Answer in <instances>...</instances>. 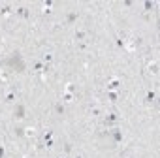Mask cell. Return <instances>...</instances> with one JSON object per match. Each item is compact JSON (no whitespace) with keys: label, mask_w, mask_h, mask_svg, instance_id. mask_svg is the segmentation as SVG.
<instances>
[{"label":"cell","mask_w":160,"mask_h":158,"mask_svg":"<svg viewBox=\"0 0 160 158\" xmlns=\"http://www.w3.org/2000/svg\"><path fill=\"white\" fill-rule=\"evenodd\" d=\"M6 64H8L12 70H15V72H25V62H23V57H21L19 53L9 55V58L6 60Z\"/></svg>","instance_id":"cell-1"},{"label":"cell","mask_w":160,"mask_h":158,"mask_svg":"<svg viewBox=\"0 0 160 158\" xmlns=\"http://www.w3.org/2000/svg\"><path fill=\"white\" fill-rule=\"evenodd\" d=\"M111 137H113V141H115V143H119V141H122V132L119 130V128L111 130Z\"/></svg>","instance_id":"cell-2"},{"label":"cell","mask_w":160,"mask_h":158,"mask_svg":"<svg viewBox=\"0 0 160 158\" xmlns=\"http://www.w3.org/2000/svg\"><path fill=\"white\" fill-rule=\"evenodd\" d=\"M15 117H17V119H23V117H25V105L23 104L15 105Z\"/></svg>","instance_id":"cell-3"},{"label":"cell","mask_w":160,"mask_h":158,"mask_svg":"<svg viewBox=\"0 0 160 158\" xmlns=\"http://www.w3.org/2000/svg\"><path fill=\"white\" fill-rule=\"evenodd\" d=\"M117 120H119V117H117L115 113H113V115H109V117L106 119V124H115Z\"/></svg>","instance_id":"cell-4"},{"label":"cell","mask_w":160,"mask_h":158,"mask_svg":"<svg viewBox=\"0 0 160 158\" xmlns=\"http://www.w3.org/2000/svg\"><path fill=\"white\" fill-rule=\"evenodd\" d=\"M75 19H77V13H70L68 15V23H74Z\"/></svg>","instance_id":"cell-5"},{"label":"cell","mask_w":160,"mask_h":158,"mask_svg":"<svg viewBox=\"0 0 160 158\" xmlns=\"http://www.w3.org/2000/svg\"><path fill=\"white\" fill-rule=\"evenodd\" d=\"M55 109H56V113H64V107H62L60 104H56V105H55Z\"/></svg>","instance_id":"cell-6"},{"label":"cell","mask_w":160,"mask_h":158,"mask_svg":"<svg viewBox=\"0 0 160 158\" xmlns=\"http://www.w3.org/2000/svg\"><path fill=\"white\" fill-rule=\"evenodd\" d=\"M19 13H21V15H25V17H27V15H28V12H27V8H19Z\"/></svg>","instance_id":"cell-7"},{"label":"cell","mask_w":160,"mask_h":158,"mask_svg":"<svg viewBox=\"0 0 160 158\" xmlns=\"http://www.w3.org/2000/svg\"><path fill=\"white\" fill-rule=\"evenodd\" d=\"M143 6H145V9H147V12H149V9H151V8H153V2H149V0H147V2H145V4H143Z\"/></svg>","instance_id":"cell-8"},{"label":"cell","mask_w":160,"mask_h":158,"mask_svg":"<svg viewBox=\"0 0 160 158\" xmlns=\"http://www.w3.org/2000/svg\"><path fill=\"white\" fill-rule=\"evenodd\" d=\"M154 100V92H149L147 94V102H153Z\"/></svg>","instance_id":"cell-9"},{"label":"cell","mask_w":160,"mask_h":158,"mask_svg":"<svg viewBox=\"0 0 160 158\" xmlns=\"http://www.w3.org/2000/svg\"><path fill=\"white\" fill-rule=\"evenodd\" d=\"M15 134H17V136H23L25 132H23V128H17V130H15Z\"/></svg>","instance_id":"cell-10"},{"label":"cell","mask_w":160,"mask_h":158,"mask_svg":"<svg viewBox=\"0 0 160 158\" xmlns=\"http://www.w3.org/2000/svg\"><path fill=\"white\" fill-rule=\"evenodd\" d=\"M4 154H6V152H4V149L0 147V158H4Z\"/></svg>","instance_id":"cell-11"},{"label":"cell","mask_w":160,"mask_h":158,"mask_svg":"<svg viewBox=\"0 0 160 158\" xmlns=\"http://www.w3.org/2000/svg\"><path fill=\"white\" fill-rule=\"evenodd\" d=\"M0 9H2V6H0Z\"/></svg>","instance_id":"cell-12"}]
</instances>
